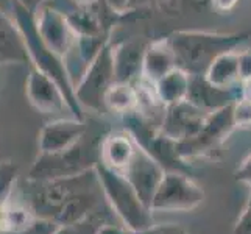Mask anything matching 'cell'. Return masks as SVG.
<instances>
[{"mask_svg":"<svg viewBox=\"0 0 251 234\" xmlns=\"http://www.w3.org/2000/svg\"><path fill=\"white\" fill-rule=\"evenodd\" d=\"M31 183L38 187L25 203L38 217L55 220L58 225H69L101 214L120 223L105 195L97 167L72 177Z\"/></svg>","mask_w":251,"mask_h":234,"instance_id":"1","label":"cell"},{"mask_svg":"<svg viewBox=\"0 0 251 234\" xmlns=\"http://www.w3.org/2000/svg\"><path fill=\"white\" fill-rule=\"evenodd\" d=\"M13 16L25 38V44H27L30 61H31L30 66L36 67L38 71L44 72L50 78H53L64 94L69 111L72 112V116L78 120H84L81 105L76 100L75 95V84L72 83L69 67L64 61V58L56 55L39 36L36 22H34V14L17 2H13Z\"/></svg>","mask_w":251,"mask_h":234,"instance_id":"2","label":"cell"},{"mask_svg":"<svg viewBox=\"0 0 251 234\" xmlns=\"http://www.w3.org/2000/svg\"><path fill=\"white\" fill-rule=\"evenodd\" d=\"M247 34H220L207 31H178L167 39L175 53L176 67L189 75H204L219 55L236 50Z\"/></svg>","mask_w":251,"mask_h":234,"instance_id":"3","label":"cell"},{"mask_svg":"<svg viewBox=\"0 0 251 234\" xmlns=\"http://www.w3.org/2000/svg\"><path fill=\"white\" fill-rule=\"evenodd\" d=\"M95 167H97L105 195L120 223L133 233H139L153 227V211L141 200L139 194L136 192V189L124 173L106 167L100 161Z\"/></svg>","mask_w":251,"mask_h":234,"instance_id":"4","label":"cell"},{"mask_svg":"<svg viewBox=\"0 0 251 234\" xmlns=\"http://www.w3.org/2000/svg\"><path fill=\"white\" fill-rule=\"evenodd\" d=\"M100 161V145H84L83 139L59 153H39L28 172V181H49L64 177H72L91 167Z\"/></svg>","mask_w":251,"mask_h":234,"instance_id":"5","label":"cell"},{"mask_svg":"<svg viewBox=\"0 0 251 234\" xmlns=\"http://www.w3.org/2000/svg\"><path fill=\"white\" fill-rule=\"evenodd\" d=\"M116 81L112 46L105 44L94 61L84 69L78 84H75V95L78 103L95 112L105 111V94Z\"/></svg>","mask_w":251,"mask_h":234,"instance_id":"6","label":"cell"},{"mask_svg":"<svg viewBox=\"0 0 251 234\" xmlns=\"http://www.w3.org/2000/svg\"><path fill=\"white\" fill-rule=\"evenodd\" d=\"M204 200L203 189L184 172H166L153 197L154 211H190Z\"/></svg>","mask_w":251,"mask_h":234,"instance_id":"7","label":"cell"},{"mask_svg":"<svg viewBox=\"0 0 251 234\" xmlns=\"http://www.w3.org/2000/svg\"><path fill=\"white\" fill-rule=\"evenodd\" d=\"M234 127L236 125L234 120H232V105L211 112L200 131L186 141L178 142L179 156L187 161L190 158H197V156L214 152L225 137L232 131Z\"/></svg>","mask_w":251,"mask_h":234,"instance_id":"8","label":"cell"},{"mask_svg":"<svg viewBox=\"0 0 251 234\" xmlns=\"http://www.w3.org/2000/svg\"><path fill=\"white\" fill-rule=\"evenodd\" d=\"M34 22L42 41L55 52L66 58L76 42V34L71 27L67 14L55 5H44L34 14Z\"/></svg>","mask_w":251,"mask_h":234,"instance_id":"9","label":"cell"},{"mask_svg":"<svg viewBox=\"0 0 251 234\" xmlns=\"http://www.w3.org/2000/svg\"><path fill=\"white\" fill-rule=\"evenodd\" d=\"M122 173L136 189V192L139 194L141 200L151 209L153 197L156 194L164 175H166L164 167L156 159H153L144 149L137 145V150L133 156V159L129 161V164Z\"/></svg>","mask_w":251,"mask_h":234,"instance_id":"10","label":"cell"},{"mask_svg":"<svg viewBox=\"0 0 251 234\" xmlns=\"http://www.w3.org/2000/svg\"><path fill=\"white\" fill-rule=\"evenodd\" d=\"M209 114L189 100H183L164 109L161 131L176 142L186 141L200 131Z\"/></svg>","mask_w":251,"mask_h":234,"instance_id":"11","label":"cell"},{"mask_svg":"<svg viewBox=\"0 0 251 234\" xmlns=\"http://www.w3.org/2000/svg\"><path fill=\"white\" fill-rule=\"evenodd\" d=\"M25 94L31 106L42 114H58L69 109L59 84L33 66H30V72L25 81Z\"/></svg>","mask_w":251,"mask_h":234,"instance_id":"12","label":"cell"},{"mask_svg":"<svg viewBox=\"0 0 251 234\" xmlns=\"http://www.w3.org/2000/svg\"><path fill=\"white\" fill-rule=\"evenodd\" d=\"M88 133L84 120L61 119L49 122L38 137L39 153H59L78 144Z\"/></svg>","mask_w":251,"mask_h":234,"instance_id":"13","label":"cell"},{"mask_svg":"<svg viewBox=\"0 0 251 234\" xmlns=\"http://www.w3.org/2000/svg\"><path fill=\"white\" fill-rule=\"evenodd\" d=\"M242 97H244L242 88L240 91L236 88H219V86H214L207 81L204 75H190V84L186 100L207 112L226 108Z\"/></svg>","mask_w":251,"mask_h":234,"instance_id":"14","label":"cell"},{"mask_svg":"<svg viewBox=\"0 0 251 234\" xmlns=\"http://www.w3.org/2000/svg\"><path fill=\"white\" fill-rule=\"evenodd\" d=\"M0 64H31L25 38L14 16L0 8Z\"/></svg>","mask_w":251,"mask_h":234,"instance_id":"15","label":"cell"},{"mask_svg":"<svg viewBox=\"0 0 251 234\" xmlns=\"http://www.w3.org/2000/svg\"><path fill=\"white\" fill-rule=\"evenodd\" d=\"M136 150L137 144L128 131L108 134L100 141V162L109 169L124 172Z\"/></svg>","mask_w":251,"mask_h":234,"instance_id":"16","label":"cell"},{"mask_svg":"<svg viewBox=\"0 0 251 234\" xmlns=\"http://www.w3.org/2000/svg\"><path fill=\"white\" fill-rule=\"evenodd\" d=\"M173 69H176V59L167 39L156 41L145 49L142 59V80L156 84Z\"/></svg>","mask_w":251,"mask_h":234,"instance_id":"17","label":"cell"},{"mask_svg":"<svg viewBox=\"0 0 251 234\" xmlns=\"http://www.w3.org/2000/svg\"><path fill=\"white\" fill-rule=\"evenodd\" d=\"M144 53L145 50H142L136 42H124L112 47L116 81L133 83L137 75H142Z\"/></svg>","mask_w":251,"mask_h":234,"instance_id":"18","label":"cell"},{"mask_svg":"<svg viewBox=\"0 0 251 234\" xmlns=\"http://www.w3.org/2000/svg\"><path fill=\"white\" fill-rule=\"evenodd\" d=\"M206 80L219 88H234V84L240 80V67H239V52L229 50L219 55L211 63L204 74Z\"/></svg>","mask_w":251,"mask_h":234,"instance_id":"19","label":"cell"},{"mask_svg":"<svg viewBox=\"0 0 251 234\" xmlns=\"http://www.w3.org/2000/svg\"><path fill=\"white\" fill-rule=\"evenodd\" d=\"M189 84L190 75L176 67L154 84V92H156V97L162 103V106L167 108L187 99Z\"/></svg>","mask_w":251,"mask_h":234,"instance_id":"20","label":"cell"},{"mask_svg":"<svg viewBox=\"0 0 251 234\" xmlns=\"http://www.w3.org/2000/svg\"><path fill=\"white\" fill-rule=\"evenodd\" d=\"M139 106V94L133 83L114 81L105 94V108L119 112V114H129L137 111Z\"/></svg>","mask_w":251,"mask_h":234,"instance_id":"21","label":"cell"},{"mask_svg":"<svg viewBox=\"0 0 251 234\" xmlns=\"http://www.w3.org/2000/svg\"><path fill=\"white\" fill-rule=\"evenodd\" d=\"M105 223H117L119 225V222L111 220L109 217H106V215L94 214L91 217H86L80 222L61 225L55 234H97Z\"/></svg>","mask_w":251,"mask_h":234,"instance_id":"22","label":"cell"},{"mask_svg":"<svg viewBox=\"0 0 251 234\" xmlns=\"http://www.w3.org/2000/svg\"><path fill=\"white\" fill-rule=\"evenodd\" d=\"M17 166H14L10 161L0 162V202L6 200L13 194V189L16 186L17 180Z\"/></svg>","mask_w":251,"mask_h":234,"instance_id":"23","label":"cell"},{"mask_svg":"<svg viewBox=\"0 0 251 234\" xmlns=\"http://www.w3.org/2000/svg\"><path fill=\"white\" fill-rule=\"evenodd\" d=\"M232 120L236 127H251V100L242 97L232 103Z\"/></svg>","mask_w":251,"mask_h":234,"instance_id":"24","label":"cell"},{"mask_svg":"<svg viewBox=\"0 0 251 234\" xmlns=\"http://www.w3.org/2000/svg\"><path fill=\"white\" fill-rule=\"evenodd\" d=\"M59 227H61V225H58L55 220H50L46 217H38L36 215L27 228L17 234H55Z\"/></svg>","mask_w":251,"mask_h":234,"instance_id":"25","label":"cell"},{"mask_svg":"<svg viewBox=\"0 0 251 234\" xmlns=\"http://www.w3.org/2000/svg\"><path fill=\"white\" fill-rule=\"evenodd\" d=\"M133 234H189L184 227L176 223H166V225H153V227L147 228L139 233Z\"/></svg>","mask_w":251,"mask_h":234,"instance_id":"26","label":"cell"},{"mask_svg":"<svg viewBox=\"0 0 251 234\" xmlns=\"http://www.w3.org/2000/svg\"><path fill=\"white\" fill-rule=\"evenodd\" d=\"M234 234H251V202H248L245 211L239 217L234 228Z\"/></svg>","mask_w":251,"mask_h":234,"instance_id":"27","label":"cell"},{"mask_svg":"<svg viewBox=\"0 0 251 234\" xmlns=\"http://www.w3.org/2000/svg\"><path fill=\"white\" fill-rule=\"evenodd\" d=\"M239 67H240V80L242 83L251 78V53L239 52Z\"/></svg>","mask_w":251,"mask_h":234,"instance_id":"28","label":"cell"},{"mask_svg":"<svg viewBox=\"0 0 251 234\" xmlns=\"http://www.w3.org/2000/svg\"><path fill=\"white\" fill-rule=\"evenodd\" d=\"M236 178L237 181H242V183L251 186V156H248V158L242 162V166L237 169Z\"/></svg>","mask_w":251,"mask_h":234,"instance_id":"29","label":"cell"},{"mask_svg":"<svg viewBox=\"0 0 251 234\" xmlns=\"http://www.w3.org/2000/svg\"><path fill=\"white\" fill-rule=\"evenodd\" d=\"M97 234H133V231L126 230L125 227H120L117 223H105Z\"/></svg>","mask_w":251,"mask_h":234,"instance_id":"30","label":"cell"},{"mask_svg":"<svg viewBox=\"0 0 251 234\" xmlns=\"http://www.w3.org/2000/svg\"><path fill=\"white\" fill-rule=\"evenodd\" d=\"M19 5H22L24 8H27V10L33 14H36V11L39 10L41 6L47 5L50 0H14Z\"/></svg>","mask_w":251,"mask_h":234,"instance_id":"31","label":"cell"},{"mask_svg":"<svg viewBox=\"0 0 251 234\" xmlns=\"http://www.w3.org/2000/svg\"><path fill=\"white\" fill-rule=\"evenodd\" d=\"M211 2H212L214 10H217L220 13H226V11H231L232 8L237 5L239 0H211Z\"/></svg>","mask_w":251,"mask_h":234,"instance_id":"32","label":"cell"},{"mask_svg":"<svg viewBox=\"0 0 251 234\" xmlns=\"http://www.w3.org/2000/svg\"><path fill=\"white\" fill-rule=\"evenodd\" d=\"M69 3H72L75 8H89L97 5L100 0H67Z\"/></svg>","mask_w":251,"mask_h":234,"instance_id":"33","label":"cell"},{"mask_svg":"<svg viewBox=\"0 0 251 234\" xmlns=\"http://www.w3.org/2000/svg\"><path fill=\"white\" fill-rule=\"evenodd\" d=\"M105 2L111 6L114 11H122L124 8L128 5L129 0H105Z\"/></svg>","mask_w":251,"mask_h":234,"instance_id":"34","label":"cell"},{"mask_svg":"<svg viewBox=\"0 0 251 234\" xmlns=\"http://www.w3.org/2000/svg\"><path fill=\"white\" fill-rule=\"evenodd\" d=\"M242 92H244V97L251 100V78L247 81L242 83Z\"/></svg>","mask_w":251,"mask_h":234,"instance_id":"35","label":"cell"},{"mask_svg":"<svg viewBox=\"0 0 251 234\" xmlns=\"http://www.w3.org/2000/svg\"><path fill=\"white\" fill-rule=\"evenodd\" d=\"M55 2H56V3H59V2H63V0H55ZM64 2H67V0H64Z\"/></svg>","mask_w":251,"mask_h":234,"instance_id":"36","label":"cell"},{"mask_svg":"<svg viewBox=\"0 0 251 234\" xmlns=\"http://www.w3.org/2000/svg\"><path fill=\"white\" fill-rule=\"evenodd\" d=\"M0 234H5V233H0Z\"/></svg>","mask_w":251,"mask_h":234,"instance_id":"37","label":"cell"}]
</instances>
